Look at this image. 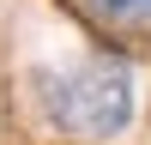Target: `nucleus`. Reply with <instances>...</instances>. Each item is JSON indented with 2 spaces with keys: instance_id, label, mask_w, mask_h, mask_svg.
Here are the masks:
<instances>
[{
  "instance_id": "2",
  "label": "nucleus",
  "mask_w": 151,
  "mask_h": 145,
  "mask_svg": "<svg viewBox=\"0 0 151 145\" xmlns=\"http://www.w3.org/2000/svg\"><path fill=\"white\" fill-rule=\"evenodd\" d=\"M85 6L121 30H151V0H85Z\"/></svg>"
},
{
  "instance_id": "1",
  "label": "nucleus",
  "mask_w": 151,
  "mask_h": 145,
  "mask_svg": "<svg viewBox=\"0 0 151 145\" xmlns=\"http://www.w3.org/2000/svg\"><path fill=\"white\" fill-rule=\"evenodd\" d=\"M36 97H42L48 121L67 133H91V139H121L133 121V72L121 60H91L79 72H36Z\"/></svg>"
}]
</instances>
